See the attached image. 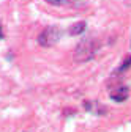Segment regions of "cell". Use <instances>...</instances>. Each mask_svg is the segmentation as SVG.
Listing matches in <instances>:
<instances>
[{"label":"cell","mask_w":131,"mask_h":132,"mask_svg":"<svg viewBox=\"0 0 131 132\" xmlns=\"http://www.w3.org/2000/svg\"><path fill=\"white\" fill-rule=\"evenodd\" d=\"M3 38V31H2V25H0V39Z\"/></svg>","instance_id":"7a4b0ae2"},{"label":"cell","mask_w":131,"mask_h":132,"mask_svg":"<svg viewBox=\"0 0 131 132\" xmlns=\"http://www.w3.org/2000/svg\"><path fill=\"white\" fill-rule=\"evenodd\" d=\"M46 2L51 5H62V3H65V0H46Z\"/></svg>","instance_id":"6da1fadb"}]
</instances>
